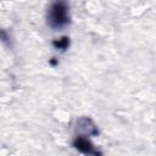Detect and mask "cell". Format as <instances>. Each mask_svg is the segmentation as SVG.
I'll return each mask as SVG.
<instances>
[{
	"instance_id": "6da1fadb",
	"label": "cell",
	"mask_w": 156,
	"mask_h": 156,
	"mask_svg": "<svg viewBox=\"0 0 156 156\" xmlns=\"http://www.w3.org/2000/svg\"><path fill=\"white\" fill-rule=\"evenodd\" d=\"M69 22V13L68 6L63 1L52 2L48 11V23L51 28L58 29L68 24Z\"/></svg>"
},
{
	"instance_id": "7a4b0ae2",
	"label": "cell",
	"mask_w": 156,
	"mask_h": 156,
	"mask_svg": "<svg viewBox=\"0 0 156 156\" xmlns=\"http://www.w3.org/2000/svg\"><path fill=\"white\" fill-rule=\"evenodd\" d=\"M73 147L76 150H78L82 154L85 155H91V156H101L100 151L94 146V144L87 138V136H82V135H77L72 143Z\"/></svg>"
},
{
	"instance_id": "3957f363",
	"label": "cell",
	"mask_w": 156,
	"mask_h": 156,
	"mask_svg": "<svg viewBox=\"0 0 156 156\" xmlns=\"http://www.w3.org/2000/svg\"><path fill=\"white\" fill-rule=\"evenodd\" d=\"M77 129H84V133L82 136H89V135H95L98 134V127L93 123V121L90 118H80L77 121Z\"/></svg>"
},
{
	"instance_id": "277c9868",
	"label": "cell",
	"mask_w": 156,
	"mask_h": 156,
	"mask_svg": "<svg viewBox=\"0 0 156 156\" xmlns=\"http://www.w3.org/2000/svg\"><path fill=\"white\" fill-rule=\"evenodd\" d=\"M52 45H54L55 49L65 51V50L69 46V38H68V37H62V38H60V39H55V40L52 41Z\"/></svg>"
}]
</instances>
